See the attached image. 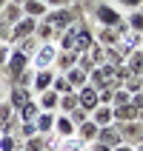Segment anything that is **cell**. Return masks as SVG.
Listing matches in <instances>:
<instances>
[{
	"mask_svg": "<svg viewBox=\"0 0 143 151\" xmlns=\"http://www.w3.org/2000/svg\"><path fill=\"white\" fill-rule=\"evenodd\" d=\"M52 91H57V94H66V91H72V86L66 83V77H63V74H54V83H52Z\"/></svg>",
	"mask_w": 143,
	"mask_h": 151,
	"instance_id": "1f68e13d",
	"label": "cell"
},
{
	"mask_svg": "<svg viewBox=\"0 0 143 151\" xmlns=\"http://www.w3.org/2000/svg\"><path fill=\"white\" fill-rule=\"evenodd\" d=\"M123 88H126L129 94H137V91H140V80H137V74H132L129 80H123Z\"/></svg>",
	"mask_w": 143,
	"mask_h": 151,
	"instance_id": "d590c367",
	"label": "cell"
},
{
	"mask_svg": "<svg viewBox=\"0 0 143 151\" xmlns=\"http://www.w3.org/2000/svg\"><path fill=\"white\" fill-rule=\"evenodd\" d=\"M112 151H135V145H126V143H120L118 148H112Z\"/></svg>",
	"mask_w": 143,
	"mask_h": 151,
	"instance_id": "b9f144b4",
	"label": "cell"
},
{
	"mask_svg": "<svg viewBox=\"0 0 143 151\" xmlns=\"http://www.w3.org/2000/svg\"><path fill=\"white\" fill-rule=\"evenodd\" d=\"M6 40H9V26L0 20V43H6ZM6 46H9V43H6Z\"/></svg>",
	"mask_w": 143,
	"mask_h": 151,
	"instance_id": "60d3db41",
	"label": "cell"
},
{
	"mask_svg": "<svg viewBox=\"0 0 143 151\" xmlns=\"http://www.w3.org/2000/svg\"><path fill=\"white\" fill-rule=\"evenodd\" d=\"M137 120H140V123H143V109H140V111H137Z\"/></svg>",
	"mask_w": 143,
	"mask_h": 151,
	"instance_id": "f6af8a7d",
	"label": "cell"
},
{
	"mask_svg": "<svg viewBox=\"0 0 143 151\" xmlns=\"http://www.w3.org/2000/svg\"><path fill=\"white\" fill-rule=\"evenodd\" d=\"M86 148H89V151H112L109 145H103V143H97V140H94V143H89V145H86Z\"/></svg>",
	"mask_w": 143,
	"mask_h": 151,
	"instance_id": "f35d334b",
	"label": "cell"
},
{
	"mask_svg": "<svg viewBox=\"0 0 143 151\" xmlns=\"http://www.w3.org/2000/svg\"><path fill=\"white\" fill-rule=\"evenodd\" d=\"M57 100H60V94L57 91H40V94H34V103H37V109L40 111H57Z\"/></svg>",
	"mask_w": 143,
	"mask_h": 151,
	"instance_id": "4fadbf2b",
	"label": "cell"
},
{
	"mask_svg": "<svg viewBox=\"0 0 143 151\" xmlns=\"http://www.w3.org/2000/svg\"><path fill=\"white\" fill-rule=\"evenodd\" d=\"M97 131H100V126H94L92 120H86V123H80V126H77L75 134L80 137L86 145H89V143H94V140H97Z\"/></svg>",
	"mask_w": 143,
	"mask_h": 151,
	"instance_id": "d6986e66",
	"label": "cell"
},
{
	"mask_svg": "<svg viewBox=\"0 0 143 151\" xmlns=\"http://www.w3.org/2000/svg\"><path fill=\"white\" fill-rule=\"evenodd\" d=\"M37 114H40V109H37L34 97H32L29 103H23V106H20V109L15 111V117L20 120V123H34V117H37Z\"/></svg>",
	"mask_w": 143,
	"mask_h": 151,
	"instance_id": "ac0fdd59",
	"label": "cell"
},
{
	"mask_svg": "<svg viewBox=\"0 0 143 151\" xmlns=\"http://www.w3.org/2000/svg\"><path fill=\"white\" fill-rule=\"evenodd\" d=\"M97 103L100 106H112V88H100L97 91Z\"/></svg>",
	"mask_w": 143,
	"mask_h": 151,
	"instance_id": "8d00e7d4",
	"label": "cell"
},
{
	"mask_svg": "<svg viewBox=\"0 0 143 151\" xmlns=\"http://www.w3.org/2000/svg\"><path fill=\"white\" fill-rule=\"evenodd\" d=\"M123 20H126L129 32H135V34H143V9H135V12L123 14Z\"/></svg>",
	"mask_w": 143,
	"mask_h": 151,
	"instance_id": "cb8c5ba5",
	"label": "cell"
},
{
	"mask_svg": "<svg viewBox=\"0 0 143 151\" xmlns=\"http://www.w3.org/2000/svg\"><path fill=\"white\" fill-rule=\"evenodd\" d=\"M118 126V131H120V140L126 145H137V143H143V123L140 120H129V123H115Z\"/></svg>",
	"mask_w": 143,
	"mask_h": 151,
	"instance_id": "5b68a950",
	"label": "cell"
},
{
	"mask_svg": "<svg viewBox=\"0 0 143 151\" xmlns=\"http://www.w3.org/2000/svg\"><path fill=\"white\" fill-rule=\"evenodd\" d=\"M126 68L132 71V74H143V51L137 49V51H132V54H126Z\"/></svg>",
	"mask_w": 143,
	"mask_h": 151,
	"instance_id": "4316f807",
	"label": "cell"
},
{
	"mask_svg": "<svg viewBox=\"0 0 143 151\" xmlns=\"http://www.w3.org/2000/svg\"><path fill=\"white\" fill-rule=\"evenodd\" d=\"M75 123H72V120L66 117V114H54V131H52V134H57L60 140H66V137H75Z\"/></svg>",
	"mask_w": 143,
	"mask_h": 151,
	"instance_id": "7c38bea8",
	"label": "cell"
},
{
	"mask_svg": "<svg viewBox=\"0 0 143 151\" xmlns=\"http://www.w3.org/2000/svg\"><path fill=\"white\" fill-rule=\"evenodd\" d=\"M129 120H137V109L135 106H112V123H129Z\"/></svg>",
	"mask_w": 143,
	"mask_h": 151,
	"instance_id": "5bb4252c",
	"label": "cell"
},
{
	"mask_svg": "<svg viewBox=\"0 0 143 151\" xmlns=\"http://www.w3.org/2000/svg\"><path fill=\"white\" fill-rule=\"evenodd\" d=\"M140 40H143V34H135V32H126V34H120L118 43H115V49L126 57V54H132V51L140 49Z\"/></svg>",
	"mask_w": 143,
	"mask_h": 151,
	"instance_id": "52a82bcc",
	"label": "cell"
},
{
	"mask_svg": "<svg viewBox=\"0 0 143 151\" xmlns=\"http://www.w3.org/2000/svg\"><path fill=\"white\" fill-rule=\"evenodd\" d=\"M89 51V57H92L94 66H103V46H97V43H92V49H86Z\"/></svg>",
	"mask_w": 143,
	"mask_h": 151,
	"instance_id": "836d02e7",
	"label": "cell"
},
{
	"mask_svg": "<svg viewBox=\"0 0 143 151\" xmlns=\"http://www.w3.org/2000/svg\"><path fill=\"white\" fill-rule=\"evenodd\" d=\"M97 143H103V145H109V148H118L123 140H120V131H118V126L112 123V126H103L100 131H97Z\"/></svg>",
	"mask_w": 143,
	"mask_h": 151,
	"instance_id": "8fae6325",
	"label": "cell"
},
{
	"mask_svg": "<svg viewBox=\"0 0 143 151\" xmlns=\"http://www.w3.org/2000/svg\"><path fill=\"white\" fill-rule=\"evenodd\" d=\"M54 57H57V46H54V43H37L34 54L29 57V66H32L34 71L52 68V66H54Z\"/></svg>",
	"mask_w": 143,
	"mask_h": 151,
	"instance_id": "3957f363",
	"label": "cell"
},
{
	"mask_svg": "<svg viewBox=\"0 0 143 151\" xmlns=\"http://www.w3.org/2000/svg\"><path fill=\"white\" fill-rule=\"evenodd\" d=\"M140 94H143V91H140Z\"/></svg>",
	"mask_w": 143,
	"mask_h": 151,
	"instance_id": "681fc988",
	"label": "cell"
},
{
	"mask_svg": "<svg viewBox=\"0 0 143 151\" xmlns=\"http://www.w3.org/2000/svg\"><path fill=\"white\" fill-rule=\"evenodd\" d=\"M92 17H94V23H97V26H109V29H115V26L123 20V12H120L115 3H97Z\"/></svg>",
	"mask_w": 143,
	"mask_h": 151,
	"instance_id": "277c9868",
	"label": "cell"
},
{
	"mask_svg": "<svg viewBox=\"0 0 143 151\" xmlns=\"http://www.w3.org/2000/svg\"><path fill=\"white\" fill-rule=\"evenodd\" d=\"M54 68H40L34 71V80H32V94H40V91H49L52 83H54Z\"/></svg>",
	"mask_w": 143,
	"mask_h": 151,
	"instance_id": "8992f818",
	"label": "cell"
},
{
	"mask_svg": "<svg viewBox=\"0 0 143 151\" xmlns=\"http://www.w3.org/2000/svg\"><path fill=\"white\" fill-rule=\"evenodd\" d=\"M20 17H23V9L17 6V3H6V6H3V12H0V20H3L6 26H15Z\"/></svg>",
	"mask_w": 143,
	"mask_h": 151,
	"instance_id": "7402d4cb",
	"label": "cell"
},
{
	"mask_svg": "<svg viewBox=\"0 0 143 151\" xmlns=\"http://www.w3.org/2000/svg\"><path fill=\"white\" fill-rule=\"evenodd\" d=\"M140 51H143V40H140Z\"/></svg>",
	"mask_w": 143,
	"mask_h": 151,
	"instance_id": "7dc6e473",
	"label": "cell"
},
{
	"mask_svg": "<svg viewBox=\"0 0 143 151\" xmlns=\"http://www.w3.org/2000/svg\"><path fill=\"white\" fill-rule=\"evenodd\" d=\"M135 151H143V143H137V145H135Z\"/></svg>",
	"mask_w": 143,
	"mask_h": 151,
	"instance_id": "bcb514c9",
	"label": "cell"
},
{
	"mask_svg": "<svg viewBox=\"0 0 143 151\" xmlns=\"http://www.w3.org/2000/svg\"><path fill=\"white\" fill-rule=\"evenodd\" d=\"M77 9H69V6H60V9H49V12H46V14L40 17V20H46V23L52 26V29H54V32H63V29H69V26L75 23L77 20Z\"/></svg>",
	"mask_w": 143,
	"mask_h": 151,
	"instance_id": "7a4b0ae2",
	"label": "cell"
},
{
	"mask_svg": "<svg viewBox=\"0 0 143 151\" xmlns=\"http://www.w3.org/2000/svg\"><path fill=\"white\" fill-rule=\"evenodd\" d=\"M115 6H118V9H126V12H135V9L143 6V0H115Z\"/></svg>",
	"mask_w": 143,
	"mask_h": 151,
	"instance_id": "e575fe53",
	"label": "cell"
},
{
	"mask_svg": "<svg viewBox=\"0 0 143 151\" xmlns=\"http://www.w3.org/2000/svg\"><path fill=\"white\" fill-rule=\"evenodd\" d=\"M66 117L72 120V123H75V128H77V126H80V123H86V120H89V111H83V109H80V106H77V109H72V111H69Z\"/></svg>",
	"mask_w": 143,
	"mask_h": 151,
	"instance_id": "4dcf8cb0",
	"label": "cell"
},
{
	"mask_svg": "<svg viewBox=\"0 0 143 151\" xmlns=\"http://www.w3.org/2000/svg\"><path fill=\"white\" fill-rule=\"evenodd\" d=\"M20 151H49V143H46V134H34L29 140H23Z\"/></svg>",
	"mask_w": 143,
	"mask_h": 151,
	"instance_id": "d4e9b609",
	"label": "cell"
},
{
	"mask_svg": "<svg viewBox=\"0 0 143 151\" xmlns=\"http://www.w3.org/2000/svg\"><path fill=\"white\" fill-rule=\"evenodd\" d=\"M72 0H46V6L49 9H60V6H69Z\"/></svg>",
	"mask_w": 143,
	"mask_h": 151,
	"instance_id": "ab89813d",
	"label": "cell"
},
{
	"mask_svg": "<svg viewBox=\"0 0 143 151\" xmlns=\"http://www.w3.org/2000/svg\"><path fill=\"white\" fill-rule=\"evenodd\" d=\"M9 120H15V109H12V103L0 100V126H6Z\"/></svg>",
	"mask_w": 143,
	"mask_h": 151,
	"instance_id": "f546056e",
	"label": "cell"
},
{
	"mask_svg": "<svg viewBox=\"0 0 143 151\" xmlns=\"http://www.w3.org/2000/svg\"><path fill=\"white\" fill-rule=\"evenodd\" d=\"M75 63H77V54H75V51H60L57 49V57H54V66H52V68H54L57 74H63V71H69Z\"/></svg>",
	"mask_w": 143,
	"mask_h": 151,
	"instance_id": "2e32d148",
	"label": "cell"
},
{
	"mask_svg": "<svg viewBox=\"0 0 143 151\" xmlns=\"http://www.w3.org/2000/svg\"><path fill=\"white\" fill-rule=\"evenodd\" d=\"M83 151H89V148H83Z\"/></svg>",
	"mask_w": 143,
	"mask_h": 151,
	"instance_id": "c3c4849f",
	"label": "cell"
},
{
	"mask_svg": "<svg viewBox=\"0 0 143 151\" xmlns=\"http://www.w3.org/2000/svg\"><path fill=\"white\" fill-rule=\"evenodd\" d=\"M26 68H29V54H23L20 49H15V46H12L6 66L0 68V71H3V83H6V88L15 83V77L20 74V71H26Z\"/></svg>",
	"mask_w": 143,
	"mask_h": 151,
	"instance_id": "6da1fadb",
	"label": "cell"
},
{
	"mask_svg": "<svg viewBox=\"0 0 143 151\" xmlns=\"http://www.w3.org/2000/svg\"><path fill=\"white\" fill-rule=\"evenodd\" d=\"M63 77H66V83L72 86V91H77V88H83V86H86V71H83V68H77V66H72L69 71H63Z\"/></svg>",
	"mask_w": 143,
	"mask_h": 151,
	"instance_id": "ffe728a7",
	"label": "cell"
},
{
	"mask_svg": "<svg viewBox=\"0 0 143 151\" xmlns=\"http://www.w3.org/2000/svg\"><path fill=\"white\" fill-rule=\"evenodd\" d=\"M54 114H57V111H40V114L34 117L37 134H52V131H54Z\"/></svg>",
	"mask_w": 143,
	"mask_h": 151,
	"instance_id": "9a60e30c",
	"label": "cell"
},
{
	"mask_svg": "<svg viewBox=\"0 0 143 151\" xmlns=\"http://www.w3.org/2000/svg\"><path fill=\"white\" fill-rule=\"evenodd\" d=\"M9 3H17V6H23V3H26V0H9Z\"/></svg>",
	"mask_w": 143,
	"mask_h": 151,
	"instance_id": "ee69618b",
	"label": "cell"
},
{
	"mask_svg": "<svg viewBox=\"0 0 143 151\" xmlns=\"http://www.w3.org/2000/svg\"><path fill=\"white\" fill-rule=\"evenodd\" d=\"M92 43H94L92 29L86 26V20H80V29H77V37H75V46H72V51H75V54H80V51L92 49Z\"/></svg>",
	"mask_w": 143,
	"mask_h": 151,
	"instance_id": "30bf717a",
	"label": "cell"
},
{
	"mask_svg": "<svg viewBox=\"0 0 143 151\" xmlns=\"http://www.w3.org/2000/svg\"><path fill=\"white\" fill-rule=\"evenodd\" d=\"M0 100H6V83H3V77H0Z\"/></svg>",
	"mask_w": 143,
	"mask_h": 151,
	"instance_id": "7bdbcfd3",
	"label": "cell"
},
{
	"mask_svg": "<svg viewBox=\"0 0 143 151\" xmlns=\"http://www.w3.org/2000/svg\"><path fill=\"white\" fill-rule=\"evenodd\" d=\"M9 51H12V46H6V43H0V68L6 66V60H9Z\"/></svg>",
	"mask_w": 143,
	"mask_h": 151,
	"instance_id": "74e56055",
	"label": "cell"
},
{
	"mask_svg": "<svg viewBox=\"0 0 143 151\" xmlns=\"http://www.w3.org/2000/svg\"><path fill=\"white\" fill-rule=\"evenodd\" d=\"M20 9H23L26 17H34V20H40V17L49 12V6H46V3H40V0H26Z\"/></svg>",
	"mask_w": 143,
	"mask_h": 151,
	"instance_id": "44dd1931",
	"label": "cell"
},
{
	"mask_svg": "<svg viewBox=\"0 0 143 151\" xmlns=\"http://www.w3.org/2000/svg\"><path fill=\"white\" fill-rule=\"evenodd\" d=\"M23 140H17L15 134H0V151H20Z\"/></svg>",
	"mask_w": 143,
	"mask_h": 151,
	"instance_id": "83f0119b",
	"label": "cell"
},
{
	"mask_svg": "<svg viewBox=\"0 0 143 151\" xmlns=\"http://www.w3.org/2000/svg\"><path fill=\"white\" fill-rule=\"evenodd\" d=\"M89 120H92L94 126H112V106H97V109L89 114Z\"/></svg>",
	"mask_w": 143,
	"mask_h": 151,
	"instance_id": "603a6c76",
	"label": "cell"
},
{
	"mask_svg": "<svg viewBox=\"0 0 143 151\" xmlns=\"http://www.w3.org/2000/svg\"><path fill=\"white\" fill-rule=\"evenodd\" d=\"M75 94H77V106H80L83 111H89V114L100 106V103H97V91H94L92 86H83V88H77Z\"/></svg>",
	"mask_w": 143,
	"mask_h": 151,
	"instance_id": "ba28073f",
	"label": "cell"
},
{
	"mask_svg": "<svg viewBox=\"0 0 143 151\" xmlns=\"http://www.w3.org/2000/svg\"><path fill=\"white\" fill-rule=\"evenodd\" d=\"M72 109H77V94H75V91L60 94V100H57V114H69Z\"/></svg>",
	"mask_w": 143,
	"mask_h": 151,
	"instance_id": "484cf974",
	"label": "cell"
},
{
	"mask_svg": "<svg viewBox=\"0 0 143 151\" xmlns=\"http://www.w3.org/2000/svg\"><path fill=\"white\" fill-rule=\"evenodd\" d=\"M32 80H34V68L29 66L26 71H20V74L15 77V83H12V86H20V88H32Z\"/></svg>",
	"mask_w": 143,
	"mask_h": 151,
	"instance_id": "f1b7e54d",
	"label": "cell"
},
{
	"mask_svg": "<svg viewBox=\"0 0 143 151\" xmlns=\"http://www.w3.org/2000/svg\"><path fill=\"white\" fill-rule=\"evenodd\" d=\"M15 49H20L23 54H29V57H32V54H34V49H37V40H34V37H26V40H20V43H17Z\"/></svg>",
	"mask_w": 143,
	"mask_h": 151,
	"instance_id": "d6a6232c",
	"label": "cell"
},
{
	"mask_svg": "<svg viewBox=\"0 0 143 151\" xmlns=\"http://www.w3.org/2000/svg\"><path fill=\"white\" fill-rule=\"evenodd\" d=\"M34 94H32V88H20V86H9L6 88V103H12V109H20L23 103H29Z\"/></svg>",
	"mask_w": 143,
	"mask_h": 151,
	"instance_id": "9c48e42d",
	"label": "cell"
},
{
	"mask_svg": "<svg viewBox=\"0 0 143 151\" xmlns=\"http://www.w3.org/2000/svg\"><path fill=\"white\" fill-rule=\"evenodd\" d=\"M94 43H97V46H103V49H112V46L118 43V32H115V29H109V26H97Z\"/></svg>",
	"mask_w": 143,
	"mask_h": 151,
	"instance_id": "e0dca14e",
	"label": "cell"
}]
</instances>
